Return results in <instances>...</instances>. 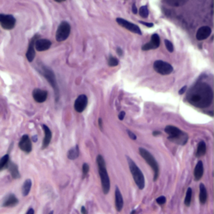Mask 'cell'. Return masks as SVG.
<instances>
[{"mask_svg":"<svg viewBox=\"0 0 214 214\" xmlns=\"http://www.w3.org/2000/svg\"><path fill=\"white\" fill-rule=\"evenodd\" d=\"M186 100L198 108H206L213 101V92L210 85L206 83H198L191 88Z\"/></svg>","mask_w":214,"mask_h":214,"instance_id":"6da1fadb","label":"cell"},{"mask_svg":"<svg viewBox=\"0 0 214 214\" xmlns=\"http://www.w3.org/2000/svg\"><path fill=\"white\" fill-rule=\"evenodd\" d=\"M96 162L98 166V171L99 175L101 180V185H102V189H103L104 194H108L110 189H111V182H110V177L106 170V165L105 159L102 156L98 155L96 158Z\"/></svg>","mask_w":214,"mask_h":214,"instance_id":"7a4b0ae2","label":"cell"},{"mask_svg":"<svg viewBox=\"0 0 214 214\" xmlns=\"http://www.w3.org/2000/svg\"><path fill=\"white\" fill-rule=\"evenodd\" d=\"M165 132L168 135V139L172 142L176 143L181 146H184L187 142V140H188L187 134L183 131H181L176 126H167L165 127Z\"/></svg>","mask_w":214,"mask_h":214,"instance_id":"3957f363","label":"cell"},{"mask_svg":"<svg viewBox=\"0 0 214 214\" xmlns=\"http://www.w3.org/2000/svg\"><path fill=\"white\" fill-rule=\"evenodd\" d=\"M127 161H128V165H129V168L131 171V173L132 175V177L135 181L136 186L138 187L139 189L142 190L145 187V177L143 175L142 172L140 170V168L135 163V161L129 157H126Z\"/></svg>","mask_w":214,"mask_h":214,"instance_id":"277c9868","label":"cell"},{"mask_svg":"<svg viewBox=\"0 0 214 214\" xmlns=\"http://www.w3.org/2000/svg\"><path fill=\"white\" fill-rule=\"evenodd\" d=\"M139 152H140V155L142 157V158L146 161V162L151 167V169H152V171L154 172L153 180L157 181L158 179L159 174H160V167H159V165L157 161V160L150 153V151H148L146 149H145L143 147L139 148Z\"/></svg>","mask_w":214,"mask_h":214,"instance_id":"5b68a950","label":"cell"},{"mask_svg":"<svg viewBox=\"0 0 214 214\" xmlns=\"http://www.w3.org/2000/svg\"><path fill=\"white\" fill-rule=\"evenodd\" d=\"M70 34V25L67 22H62L59 25L56 32V40L59 42L64 41L68 39Z\"/></svg>","mask_w":214,"mask_h":214,"instance_id":"8992f818","label":"cell"},{"mask_svg":"<svg viewBox=\"0 0 214 214\" xmlns=\"http://www.w3.org/2000/svg\"><path fill=\"white\" fill-rule=\"evenodd\" d=\"M153 68L160 75H167L173 71V68L170 64L164 62L162 60H157L154 62Z\"/></svg>","mask_w":214,"mask_h":214,"instance_id":"52a82bcc","label":"cell"},{"mask_svg":"<svg viewBox=\"0 0 214 214\" xmlns=\"http://www.w3.org/2000/svg\"><path fill=\"white\" fill-rule=\"evenodd\" d=\"M16 24V19L14 16L10 14H0V24L3 29L6 30H10L14 28Z\"/></svg>","mask_w":214,"mask_h":214,"instance_id":"ba28073f","label":"cell"},{"mask_svg":"<svg viewBox=\"0 0 214 214\" xmlns=\"http://www.w3.org/2000/svg\"><path fill=\"white\" fill-rule=\"evenodd\" d=\"M43 75L47 79V80L49 81V83L50 84V85L52 86V88L54 89V90L55 91V95H56V101H58V99H59V88H58V85H57V82H56V79L54 73L48 70V69H44L43 70V72H42Z\"/></svg>","mask_w":214,"mask_h":214,"instance_id":"9c48e42d","label":"cell"},{"mask_svg":"<svg viewBox=\"0 0 214 214\" xmlns=\"http://www.w3.org/2000/svg\"><path fill=\"white\" fill-rule=\"evenodd\" d=\"M116 22L122 26L123 28L126 29L128 30H130L131 32L134 33V34H140L142 35V31H141V29L134 24H131L130 22H128L127 20L124 19V18H116Z\"/></svg>","mask_w":214,"mask_h":214,"instance_id":"30bf717a","label":"cell"},{"mask_svg":"<svg viewBox=\"0 0 214 214\" xmlns=\"http://www.w3.org/2000/svg\"><path fill=\"white\" fill-rule=\"evenodd\" d=\"M88 104V99L87 96L85 95H80L76 99L75 102V110L79 112V113H81L83 111L85 110L86 106H87Z\"/></svg>","mask_w":214,"mask_h":214,"instance_id":"8fae6325","label":"cell"},{"mask_svg":"<svg viewBox=\"0 0 214 214\" xmlns=\"http://www.w3.org/2000/svg\"><path fill=\"white\" fill-rule=\"evenodd\" d=\"M18 147L26 153H30L32 151V142L28 135H24L18 143Z\"/></svg>","mask_w":214,"mask_h":214,"instance_id":"7c38bea8","label":"cell"},{"mask_svg":"<svg viewBox=\"0 0 214 214\" xmlns=\"http://www.w3.org/2000/svg\"><path fill=\"white\" fill-rule=\"evenodd\" d=\"M160 46V38L157 34H154L151 35V42L148 44H146L142 46V50H150V49H155Z\"/></svg>","mask_w":214,"mask_h":214,"instance_id":"4fadbf2b","label":"cell"},{"mask_svg":"<svg viewBox=\"0 0 214 214\" xmlns=\"http://www.w3.org/2000/svg\"><path fill=\"white\" fill-rule=\"evenodd\" d=\"M48 92L43 90L35 89L33 91V98L38 103H43L47 100Z\"/></svg>","mask_w":214,"mask_h":214,"instance_id":"5bb4252c","label":"cell"},{"mask_svg":"<svg viewBox=\"0 0 214 214\" xmlns=\"http://www.w3.org/2000/svg\"><path fill=\"white\" fill-rule=\"evenodd\" d=\"M38 37L39 35L36 34L35 36H34L29 42V49L27 50V53H26V57L28 59V60L29 62H32L35 57V51H34V44H35V41L38 40Z\"/></svg>","mask_w":214,"mask_h":214,"instance_id":"9a60e30c","label":"cell"},{"mask_svg":"<svg viewBox=\"0 0 214 214\" xmlns=\"http://www.w3.org/2000/svg\"><path fill=\"white\" fill-rule=\"evenodd\" d=\"M51 46V42L46 39H38L35 41L34 48L37 51H45Z\"/></svg>","mask_w":214,"mask_h":214,"instance_id":"2e32d148","label":"cell"},{"mask_svg":"<svg viewBox=\"0 0 214 214\" xmlns=\"http://www.w3.org/2000/svg\"><path fill=\"white\" fill-rule=\"evenodd\" d=\"M211 33H212V29H211L210 27H208V26H202L197 32L196 38H197L198 40H206V39H207L210 36Z\"/></svg>","mask_w":214,"mask_h":214,"instance_id":"e0dca14e","label":"cell"},{"mask_svg":"<svg viewBox=\"0 0 214 214\" xmlns=\"http://www.w3.org/2000/svg\"><path fill=\"white\" fill-rule=\"evenodd\" d=\"M115 200H116V208L118 212H120L123 208L124 206V200H123V197L122 194L120 191L119 187H116V191H115Z\"/></svg>","mask_w":214,"mask_h":214,"instance_id":"ac0fdd59","label":"cell"},{"mask_svg":"<svg viewBox=\"0 0 214 214\" xmlns=\"http://www.w3.org/2000/svg\"><path fill=\"white\" fill-rule=\"evenodd\" d=\"M44 131V138L43 141V144H42V149H45L47 148L49 145V143L51 142L52 139V132L50 131V129L46 126V125H43L42 126Z\"/></svg>","mask_w":214,"mask_h":214,"instance_id":"d6986e66","label":"cell"},{"mask_svg":"<svg viewBox=\"0 0 214 214\" xmlns=\"http://www.w3.org/2000/svg\"><path fill=\"white\" fill-rule=\"evenodd\" d=\"M203 172H204V168H203V163L202 161H199L197 163L196 167L194 169V177L196 181H199L201 180V178L203 176Z\"/></svg>","mask_w":214,"mask_h":214,"instance_id":"ffe728a7","label":"cell"},{"mask_svg":"<svg viewBox=\"0 0 214 214\" xmlns=\"http://www.w3.org/2000/svg\"><path fill=\"white\" fill-rule=\"evenodd\" d=\"M8 170L9 171L10 174L12 176V177L14 179H18L20 177V174H19V172H18V166L14 164V162H11L10 161H8Z\"/></svg>","mask_w":214,"mask_h":214,"instance_id":"44dd1931","label":"cell"},{"mask_svg":"<svg viewBox=\"0 0 214 214\" xmlns=\"http://www.w3.org/2000/svg\"><path fill=\"white\" fill-rule=\"evenodd\" d=\"M18 203V200L14 194H9L6 199L4 200V202L3 203V206L5 207H12L16 206Z\"/></svg>","mask_w":214,"mask_h":214,"instance_id":"7402d4cb","label":"cell"},{"mask_svg":"<svg viewBox=\"0 0 214 214\" xmlns=\"http://www.w3.org/2000/svg\"><path fill=\"white\" fill-rule=\"evenodd\" d=\"M207 199V191L203 183H201L199 186V201L201 204H205Z\"/></svg>","mask_w":214,"mask_h":214,"instance_id":"603a6c76","label":"cell"},{"mask_svg":"<svg viewBox=\"0 0 214 214\" xmlns=\"http://www.w3.org/2000/svg\"><path fill=\"white\" fill-rule=\"evenodd\" d=\"M206 143L204 141H201L198 145V149H197V152H196V156L198 157H202L206 154Z\"/></svg>","mask_w":214,"mask_h":214,"instance_id":"cb8c5ba5","label":"cell"},{"mask_svg":"<svg viewBox=\"0 0 214 214\" xmlns=\"http://www.w3.org/2000/svg\"><path fill=\"white\" fill-rule=\"evenodd\" d=\"M79 156V146L76 145L75 147H72L70 151H68L67 157L70 160H75Z\"/></svg>","mask_w":214,"mask_h":214,"instance_id":"d4e9b609","label":"cell"},{"mask_svg":"<svg viewBox=\"0 0 214 214\" xmlns=\"http://www.w3.org/2000/svg\"><path fill=\"white\" fill-rule=\"evenodd\" d=\"M32 187V181L30 179H27L25 182H24V185H23V188H22V192H23V195L24 197L28 196L29 191L31 190Z\"/></svg>","mask_w":214,"mask_h":214,"instance_id":"484cf974","label":"cell"},{"mask_svg":"<svg viewBox=\"0 0 214 214\" xmlns=\"http://www.w3.org/2000/svg\"><path fill=\"white\" fill-rule=\"evenodd\" d=\"M8 161H9V155L8 154H6L2 158H0V172L5 168H7Z\"/></svg>","mask_w":214,"mask_h":214,"instance_id":"4316f807","label":"cell"},{"mask_svg":"<svg viewBox=\"0 0 214 214\" xmlns=\"http://www.w3.org/2000/svg\"><path fill=\"white\" fill-rule=\"evenodd\" d=\"M191 197H192V190L191 187H189V188H187V191L186 197H185V202H184L185 205L187 206H189L191 205Z\"/></svg>","mask_w":214,"mask_h":214,"instance_id":"83f0119b","label":"cell"},{"mask_svg":"<svg viewBox=\"0 0 214 214\" xmlns=\"http://www.w3.org/2000/svg\"><path fill=\"white\" fill-rule=\"evenodd\" d=\"M139 14H140L141 17H142L144 18H147L148 15H149V10H148L147 6H142V7H141L140 10H139Z\"/></svg>","mask_w":214,"mask_h":214,"instance_id":"f1b7e54d","label":"cell"},{"mask_svg":"<svg viewBox=\"0 0 214 214\" xmlns=\"http://www.w3.org/2000/svg\"><path fill=\"white\" fill-rule=\"evenodd\" d=\"M165 1L171 5L179 6V5H182L183 3H185L187 0H165Z\"/></svg>","mask_w":214,"mask_h":214,"instance_id":"f546056e","label":"cell"},{"mask_svg":"<svg viewBox=\"0 0 214 214\" xmlns=\"http://www.w3.org/2000/svg\"><path fill=\"white\" fill-rule=\"evenodd\" d=\"M118 64H119V61H118V59L116 58H115V57H110V59L108 60V64L110 66L114 67V66H116Z\"/></svg>","mask_w":214,"mask_h":214,"instance_id":"4dcf8cb0","label":"cell"},{"mask_svg":"<svg viewBox=\"0 0 214 214\" xmlns=\"http://www.w3.org/2000/svg\"><path fill=\"white\" fill-rule=\"evenodd\" d=\"M165 45H166V48H167V49L169 51V52H171V53L173 52L174 47H173V44H172V43L171 41L165 40Z\"/></svg>","mask_w":214,"mask_h":214,"instance_id":"1f68e13d","label":"cell"},{"mask_svg":"<svg viewBox=\"0 0 214 214\" xmlns=\"http://www.w3.org/2000/svg\"><path fill=\"white\" fill-rule=\"evenodd\" d=\"M89 170H90L89 165H88L87 163H84L83 166H82V172H83V176H84L89 172Z\"/></svg>","mask_w":214,"mask_h":214,"instance_id":"d6a6232c","label":"cell"},{"mask_svg":"<svg viewBox=\"0 0 214 214\" xmlns=\"http://www.w3.org/2000/svg\"><path fill=\"white\" fill-rule=\"evenodd\" d=\"M166 201H167V199H166V198L164 196H161V197H159V198H157V202L158 203L159 205L165 204L166 203Z\"/></svg>","mask_w":214,"mask_h":214,"instance_id":"836d02e7","label":"cell"},{"mask_svg":"<svg viewBox=\"0 0 214 214\" xmlns=\"http://www.w3.org/2000/svg\"><path fill=\"white\" fill-rule=\"evenodd\" d=\"M127 133H128V135H129V137L131 139V140H133V141H135L136 140V135L132 132V131H127Z\"/></svg>","mask_w":214,"mask_h":214,"instance_id":"e575fe53","label":"cell"},{"mask_svg":"<svg viewBox=\"0 0 214 214\" xmlns=\"http://www.w3.org/2000/svg\"><path fill=\"white\" fill-rule=\"evenodd\" d=\"M125 116H126V113H125V111H121V112H120L119 116H118V118L120 120H124V117H125Z\"/></svg>","mask_w":214,"mask_h":214,"instance_id":"d590c367","label":"cell"},{"mask_svg":"<svg viewBox=\"0 0 214 214\" xmlns=\"http://www.w3.org/2000/svg\"><path fill=\"white\" fill-rule=\"evenodd\" d=\"M186 90H187V86H183L180 90H179V94L180 95H183V94H184V92L186 91Z\"/></svg>","mask_w":214,"mask_h":214,"instance_id":"8d00e7d4","label":"cell"},{"mask_svg":"<svg viewBox=\"0 0 214 214\" xmlns=\"http://www.w3.org/2000/svg\"><path fill=\"white\" fill-rule=\"evenodd\" d=\"M26 214H34V210L32 207H30V208H29V210L27 211Z\"/></svg>","mask_w":214,"mask_h":214,"instance_id":"74e56055","label":"cell"},{"mask_svg":"<svg viewBox=\"0 0 214 214\" xmlns=\"http://www.w3.org/2000/svg\"><path fill=\"white\" fill-rule=\"evenodd\" d=\"M142 24H144V25H146V26H147V27H149V28H151V27H153V24H149V23H145V22H141Z\"/></svg>","mask_w":214,"mask_h":214,"instance_id":"f35d334b","label":"cell"},{"mask_svg":"<svg viewBox=\"0 0 214 214\" xmlns=\"http://www.w3.org/2000/svg\"><path fill=\"white\" fill-rule=\"evenodd\" d=\"M81 213H82V214H87V210L85 209V206H82L81 207Z\"/></svg>","mask_w":214,"mask_h":214,"instance_id":"ab89813d","label":"cell"},{"mask_svg":"<svg viewBox=\"0 0 214 214\" xmlns=\"http://www.w3.org/2000/svg\"><path fill=\"white\" fill-rule=\"evenodd\" d=\"M132 12H133L134 14H135L137 13V8L135 7V4H133V6H132Z\"/></svg>","mask_w":214,"mask_h":214,"instance_id":"60d3db41","label":"cell"},{"mask_svg":"<svg viewBox=\"0 0 214 214\" xmlns=\"http://www.w3.org/2000/svg\"><path fill=\"white\" fill-rule=\"evenodd\" d=\"M117 53H118V55H119L120 56L123 55V51L120 49V48H118V49H117Z\"/></svg>","mask_w":214,"mask_h":214,"instance_id":"b9f144b4","label":"cell"},{"mask_svg":"<svg viewBox=\"0 0 214 214\" xmlns=\"http://www.w3.org/2000/svg\"><path fill=\"white\" fill-rule=\"evenodd\" d=\"M161 133L160 132V131H154L153 133H152V135H155V136H157V135H161Z\"/></svg>","mask_w":214,"mask_h":214,"instance_id":"7bdbcfd3","label":"cell"},{"mask_svg":"<svg viewBox=\"0 0 214 214\" xmlns=\"http://www.w3.org/2000/svg\"><path fill=\"white\" fill-rule=\"evenodd\" d=\"M99 125H100V127H102V124H101V119H99Z\"/></svg>","mask_w":214,"mask_h":214,"instance_id":"ee69618b","label":"cell"},{"mask_svg":"<svg viewBox=\"0 0 214 214\" xmlns=\"http://www.w3.org/2000/svg\"><path fill=\"white\" fill-rule=\"evenodd\" d=\"M55 2H58V3H61V2H64V0H55Z\"/></svg>","mask_w":214,"mask_h":214,"instance_id":"f6af8a7d","label":"cell"},{"mask_svg":"<svg viewBox=\"0 0 214 214\" xmlns=\"http://www.w3.org/2000/svg\"><path fill=\"white\" fill-rule=\"evenodd\" d=\"M49 214H54V212H53V211H51V212H50Z\"/></svg>","mask_w":214,"mask_h":214,"instance_id":"bcb514c9","label":"cell"}]
</instances>
